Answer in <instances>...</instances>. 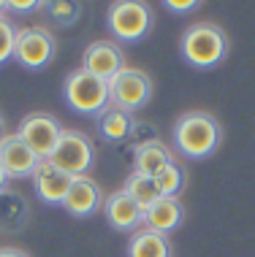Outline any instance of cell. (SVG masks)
<instances>
[{
  "mask_svg": "<svg viewBox=\"0 0 255 257\" xmlns=\"http://www.w3.org/2000/svg\"><path fill=\"white\" fill-rule=\"evenodd\" d=\"M174 147L190 160H204L217 152L223 141V127L209 111H188L174 124Z\"/></svg>",
  "mask_w": 255,
  "mask_h": 257,
  "instance_id": "1",
  "label": "cell"
},
{
  "mask_svg": "<svg viewBox=\"0 0 255 257\" xmlns=\"http://www.w3.org/2000/svg\"><path fill=\"white\" fill-rule=\"evenodd\" d=\"M228 36L223 27L212 22H198L185 30L179 41V52L193 68H215L228 54Z\"/></svg>",
  "mask_w": 255,
  "mask_h": 257,
  "instance_id": "2",
  "label": "cell"
},
{
  "mask_svg": "<svg viewBox=\"0 0 255 257\" xmlns=\"http://www.w3.org/2000/svg\"><path fill=\"white\" fill-rule=\"evenodd\" d=\"M65 103L79 114H101L103 108H109V81L93 76L84 68L73 71L63 84Z\"/></svg>",
  "mask_w": 255,
  "mask_h": 257,
  "instance_id": "3",
  "label": "cell"
},
{
  "mask_svg": "<svg viewBox=\"0 0 255 257\" xmlns=\"http://www.w3.org/2000/svg\"><path fill=\"white\" fill-rule=\"evenodd\" d=\"M152 98V79L149 73H144L141 68H122L120 73L109 81V106L120 108V111H139L141 106H147Z\"/></svg>",
  "mask_w": 255,
  "mask_h": 257,
  "instance_id": "4",
  "label": "cell"
},
{
  "mask_svg": "<svg viewBox=\"0 0 255 257\" xmlns=\"http://www.w3.org/2000/svg\"><path fill=\"white\" fill-rule=\"evenodd\" d=\"M106 27L120 41H141L152 27V9L141 0H117L109 6Z\"/></svg>",
  "mask_w": 255,
  "mask_h": 257,
  "instance_id": "5",
  "label": "cell"
},
{
  "mask_svg": "<svg viewBox=\"0 0 255 257\" xmlns=\"http://www.w3.org/2000/svg\"><path fill=\"white\" fill-rule=\"evenodd\" d=\"M49 163L57 165L60 171H65L68 176H87V171L95 163V147L81 130H63L57 147L49 155Z\"/></svg>",
  "mask_w": 255,
  "mask_h": 257,
  "instance_id": "6",
  "label": "cell"
},
{
  "mask_svg": "<svg viewBox=\"0 0 255 257\" xmlns=\"http://www.w3.org/2000/svg\"><path fill=\"white\" fill-rule=\"evenodd\" d=\"M54 52H57V41L46 27H22V30H17L14 60L19 65L30 68V71H41L54 60Z\"/></svg>",
  "mask_w": 255,
  "mask_h": 257,
  "instance_id": "7",
  "label": "cell"
},
{
  "mask_svg": "<svg viewBox=\"0 0 255 257\" xmlns=\"http://www.w3.org/2000/svg\"><path fill=\"white\" fill-rule=\"evenodd\" d=\"M63 124L54 119L46 111H36V114H27L22 124H19V138L30 147L41 160H49V155L57 147L60 136H63Z\"/></svg>",
  "mask_w": 255,
  "mask_h": 257,
  "instance_id": "8",
  "label": "cell"
},
{
  "mask_svg": "<svg viewBox=\"0 0 255 257\" xmlns=\"http://www.w3.org/2000/svg\"><path fill=\"white\" fill-rule=\"evenodd\" d=\"M41 157L19 138V133L0 138V165L6 168L9 179H33Z\"/></svg>",
  "mask_w": 255,
  "mask_h": 257,
  "instance_id": "9",
  "label": "cell"
},
{
  "mask_svg": "<svg viewBox=\"0 0 255 257\" xmlns=\"http://www.w3.org/2000/svg\"><path fill=\"white\" fill-rule=\"evenodd\" d=\"M81 68L103 81H112L125 68V52L114 41H93L84 49V65Z\"/></svg>",
  "mask_w": 255,
  "mask_h": 257,
  "instance_id": "10",
  "label": "cell"
},
{
  "mask_svg": "<svg viewBox=\"0 0 255 257\" xmlns=\"http://www.w3.org/2000/svg\"><path fill=\"white\" fill-rule=\"evenodd\" d=\"M103 190L98 187V182L90 176H76L71 182V190L63 200V208L73 217H93L95 211L103 208Z\"/></svg>",
  "mask_w": 255,
  "mask_h": 257,
  "instance_id": "11",
  "label": "cell"
},
{
  "mask_svg": "<svg viewBox=\"0 0 255 257\" xmlns=\"http://www.w3.org/2000/svg\"><path fill=\"white\" fill-rule=\"evenodd\" d=\"M73 176H68L65 171H60L57 165H52L49 160H41L36 173H33V184H36V192L44 203L49 206H63V200L71 190Z\"/></svg>",
  "mask_w": 255,
  "mask_h": 257,
  "instance_id": "12",
  "label": "cell"
},
{
  "mask_svg": "<svg viewBox=\"0 0 255 257\" xmlns=\"http://www.w3.org/2000/svg\"><path fill=\"white\" fill-rule=\"evenodd\" d=\"M103 214H106L109 225H112L114 230H122V233L136 230L144 222V208L122 190L112 192V195L103 200Z\"/></svg>",
  "mask_w": 255,
  "mask_h": 257,
  "instance_id": "13",
  "label": "cell"
},
{
  "mask_svg": "<svg viewBox=\"0 0 255 257\" xmlns=\"http://www.w3.org/2000/svg\"><path fill=\"white\" fill-rule=\"evenodd\" d=\"M182 219H185V208L179 203V198H160L157 203H152L144 211V227L163 235L177 230L182 225Z\"/></svg>",
  "mask_w": 255,
  "mask_h": 257,
  "instance_id": "14",
  "label": "cell"
},
{
  "mask_svg": "<svg viewBox=\"0 0 255 257\" xmlns=\"http://www.w3.org/2000/svg\"><path fill=\"white\" fill-rule=\"evenodd\" d=\"M30 219L27 198L17 190H0V233H19Z\"/></svg>",
  "mask_w": 255,
  "mask_h": 257,
  "instance_id": "15",
  "label": "cell"
},
{
  "mask_svg": "<svg viewBox=\"0 0 255 257\" xmlns=\"http://www.w3.org/2000/svg\"><path fill=\"white\" fill-rule=\"evenodd\" d=\"M133 127H136V119H133V114H128V111H120V108L109 106L98 114L101 136L106 138V141H112V144L128 141L130 133H133Z\"/></svg>",
  "mask_w": 255,
  "mask_h": 257,
  "instance_id": "16",
  "label": "cell"
},
{
  "mask_svg": "<svg viewBox=\"0 0 255 257\" xmlns=\"http://www.w3.org/2000/svg\"><path fill=\"white\" fill-rule=\"evenodd\" d=\"M168 163H174V157H171V149L160 141V138L136 149V160H133L136 173H144V176H152L155 179L157 171H163Z\"/></svg>",
  "mask_w": 255,
  "mask_h": 257,
  "instance_id": "17",
  "label": "cell"
},
{
  "mask_svg": "<svg viewBox=\"0 0 255 257\" xmlns=\"http://www.w3.org/2000/svg\"><path fill=\"white\" fill-rule=\"evenodd\" d=\"M128 257H171V241L168 235L144 227V230L130 235Z\"/></svg>",
  "mask_w": 255,
  "mask_h": 257,
  "instance_id": "18",
  "label": "cell"
},
{
  "mask_svg": "<svg viewBox=\"0 0 255 257\" xmlns=\"http://www.w3.org/2000/svg\"><path fill=\"white\" fill-rule=\"evenodd\" d=\"M122 192H128L130 198L139 203L144 211H147L152 203H157L160 200V192H157V184H155V179L152 176H144V173H130L128 176V182L125 187H122Z\"/></svg>",
  "mask_w": 255,
  "mask_h": 257,
  "instance_id": "19",
  "label": "cell"
},
{
  "mask_svg": "<svg viewBox=\"0 0 255 257\" xmlns=\"http://www.w3.org/2000/svg\"><path fill=\"white\" fill-rule=\"evenodd\" d=\"M185 168L179 163H168L163 171H157L155 176V184H157V192L160 198H179V192L185 190Z\"/></svg>",
  "mask_w": 255,
  "mask_h": 257,
  "instance_id": "20",
  "label": "cell"
},
{
  "mask_svg": "<svg viewBox=\"0 0 255 257\" xmlns=\"http://www.w3.org/2000/svg\"><path fill=\"white\" fill-rule=\"evenodd\" d=\"M44 9L57 25H73L81 17V3L76 0H54V3H44Z\"/></svg>",
  "mask_w": 255,
  "mask_h": 257,
  "instance_id": "21",
  "label": "cell"
},
{
  "mask_svg": "<svg viewBox=\"0 0 255 257\" xmlns=\"http://www.w3.org/2000/svg\"><path fill=\"white\" fill-rule=\"evenodd\" d=\"M14 44H17V27L0 17V65L14 57Z\"/></svg>",
  "mask_w": 255,
  "mask_h": 257,
  "instance_id": "22",
  "label": "cell"
},
{
  "mask_svg": "<svg viewBox=\"0 0 255 257\" xmlns=\"http://www.w3.org/2000/svg\"><path fill=\"white\" fill-rule=\"evenodd\" d=\"M44 3H38V0H6V9L11 11H33V9H41Z\"/></svg>",
  "mask_w": 255,
  "mask_h": 257,
  "instance_id": "23",
  "label": "cell"
},
{
  "mask_svg": "<svg viewBox=\"0 0 255 257\" xmlns=\"http://www.w3.org/2000/svg\"><path fill=\"white\" fill-rule=\"evenodd\" d=\"M166 9L168 11H193L198 9L196 0H166Z\"/></svg>",
  "mask_w": 255,
  "mask_h": 257,
  "instance_id": "24",
  "label": "cell"
},
{
  "mask_svg": "<svg viewBox=\"0 0 255 257\" xmlns=\"http://www.w3.org/2000/svg\"><path fill=\"white\" fill-rule=\"evenodd\" d=\"M0 257H30L27 252H22V249H14V246H3L0 249Z\"/></svg>",
  "mask_w": 255,
  "mask_h": 257,
  "instance_id": "25",
  "label": "cell"
},
{
  "mask_svg": "<svg viewBox=\"0 0 255 257\" xmlns=\"http://www.w3.org/2000/svg\"><path fill=\"white\" fill-rule=\"evenodd\" d=\"M6 184H9V173H6V168L0 165V190H6Z\"/></svg>",
  "mask_w": 255,
  "mask_h": 257,
  "instance_id": "26",
  "label": "cell"
},
{
  "mask_svg": "<svg viewBox=\"0 0 255 257\" xmlns=\"http://www.w3.org/2000/svg\"><path fill=\"white\" fill-rule=\"evenodd\" d=\"M6 136V122H3V114H0V138Z\"/></svg>",
  "mask_w": 255,
  "mask_h": 257,
  "instance_id": "27",
  "label": "cell"
},
{
  "mask_svg": "<svg viewBox=\"0 0 255 257\" xmlns=\"http://www.w3.org/2000/svg\"><path fill=\"white\" fill-rule=\"evenodd\" d=\"M3 11H6V0H0V17H3Z\"/></svg>",
  "mask_w": 255,
  "mask_h": 257,
  "instance_id": "28",
  "label": "cell"
}]
</instances>
